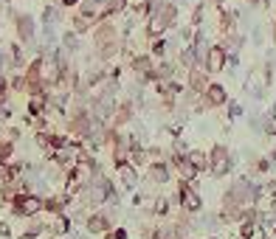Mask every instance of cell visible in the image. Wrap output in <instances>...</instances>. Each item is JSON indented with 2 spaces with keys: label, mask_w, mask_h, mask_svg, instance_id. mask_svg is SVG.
Segmentation results:
<instances>
[{
  "label": "cell",
  "mask_w": 276,
  "mask_h": 239,
  "mask_svg": "<svg viewBox=\"0 0 276 239\" xmlns=\"http://www.w3.org/2000/svg\"><path fill=\"white\" fill-rule=\"evenodd\" d=\"M234 163H237V158H234V155L228 152L223 144H217L214 149H211V155H208V172H211L214 178H223V175H228Z\"/></svg>",
  "instance_id": "6da1fadb"
},
{
  "label": "cell",
  "mask_w": 276,
  "mask_h": 239,
  "mask_svg": "<svg viewBox=\"0 0 276 239\" xmlns=\"http://www.w3.org/2000/svg\"><path fill=\"white\" fill-rule=\"evenodd\" d=\"M121 43V31L116 23H110V17L102 20L99 26L93 28V45H96V51L99 48H107V45H119Z\"/></svg>",
  "instance_id": "7a4b0ae2"
},
{
  "label": "cell",
  "mask_w": 276,
  "mask_h": 239,
  "mask_svg": "<svg viewBox=\"0 0 276 239\" xmlns=\"http://www.w3.org/2000/svg\"><path fill=\"white\" fill-rule=\"evenodd\" d=\"M14 31H17V40L23 45H31L37 40V23H34V17L26 14V11L14 14Z\"/></svg>",
  "instance_id": "3957f363"
},
{
  "label": "cell",
  "mask_w": 276,
  "mask_h": 239,
  "mask_svg": "<svg viewBox=\"0 0 276 239\" xmlns=\"http://www.w3.org/2000/svg\"><path fill=\"white\" fill-rule=\"evenodd\" d=\"M225 62H228V54H225L223 45L220 43L208 45L206 60H203V70H206V73H220V70H225Z\"/></svg>",
  "instance_id": "277c9868"
},
{
  "label": "cell",
  "mask_w": 276,
  "mask_h": 239,
  "mask_svg": "<svg viewBox=\"0 0 276 239\" xmlns=\"http://www.w3.org/2000/svg\"><path fill=\"white\" fill-rule=\"evenodd\" d=\"M11 208H14V214H20V217H34V214L43 211V200L37 194H17L14 200H11Z\"/></svg>",
  "instance_id": "5b68a950"
},
{
  "label": "cell",
  "mask_w": 276,
  "mask_h": 239,
  "mask_svg": "<svg viewBox=\"0 0 276 239\" xmlns=\"http://www.w3.org/2000/svg\"><path fill=\"white\" fill-rule=\"evenodd\" d=\"M178 200H181V205L186 208V211H200V205H203V200H200V194L192 188V183L189 180H183L181 183V194H178Z\"/></svg>",
  "instance_id": "8992f818"
},
{
  "label": "cell",
  "mask_w": 276,
  "mask_h": 239,
  "mask_svg": "<svg viewBox=\"0 0 276 239\" xmlns=\"http://www.w3.org/2000/svg\"><path fill=\"white\" fill-rule=\"evenodd\" d=\"M265 79H262V70L259 68H254L248 73V76H245V93L248 96H254V99H262V96H265Z\"/></svg>",
  "instance_id": "52a82bcc"
},
{
  "label": "cell",
  "mask_w": 276,
  "mask_h": 239,
  "mask_svg": "<svg viewBox=\"0 0 276 239\" xmlns=\"http://www.w3.org/2000/svg\"><path fill=\"white\" fill-rule=\"evenodd\" d=\"M130 68L136 70L138 79L144 82V79H149V73H152V68H155V65H152V57H149V54H138V57H133Z\"/></svg>",
  "instance_id": "ba28073f"
},
{
  "label": "cell",
  "mask_w": 276,
  "mask_h": 239,
  "mask_svg": "<svg viewBox=\"0 0 276 239\" xmlns=\"http://www.w3.org/2000/svg\"><path fill=\"white\" fill-rule=\"evenodd\" d=\"M208 107H220V104H228V93H225L223 85H208L206 93H203Z\"/></svg>",
  "instance_id": "9c48e42d"
},
{
  "label": "cell",
  "mask_w": 276,
  "mask_h": 239,
  "mask_svg": "<svg viewBox=\"0 0 276 239\" xmlns=\"http://www.w3.org/2000/svg\"><path fill=\"white\" fill-rule=\"evenodd\" d=\"M211 85L206 79V70H198V68H192L189 70V90L195 96H200V93H206V87Z\"/></svg>",
  "instance_id": "30bf717a"
},
{
  "label": "cell",
  "mask_w": 276,
  "mask_h": 239,
  "mask_svg": "<svg viewBox=\"0 0 276 239\" xmlns=\"http://www.w3.org/2000/svg\"><path fill=\"white\" fill-rule=\"evenodd\" d=\"M43 26H54L57 28V23H62V6L60 3H48V6H45L43 9Z\"/></svg>",
  "instance_id": "8fae6325"
},
{
  "label": "cell",
  "mask_w": 276,
  "mask_h": 239,
  "mask_svg": "<svg viewBox=\"0 0 276 239\" xmlns=\"http://www.w3.org/2000/svg\"><path fill=\"white\" fill-rule=\"evenodd\" d=\"M107 228H110L107 214H90V217H87V231H90V234H107Z\"/></svg>",
  "instance_id": "7c38bea8"
},
{
  "label": "cell",
  "mask_w": 276,
  "mask_h": 239,
  "mask_svg": "<svg viewBox=\"0 0 276 239\" xmlns=\"http://www.w3.org/2000/svg\"><path fill=\"white\" fill-rule=\"evenodd\" d=\"M116 166H119V178H121V183H124L127 188L136 186V183H138V172H136V166H130L127 161H124V163H116Z\"/></svg>",
  "instance_id": "4fadbf2b"
},
{
  "label": "cell",
  "mask_w": 276,
  "mask_h": 239,
  "mask_svg": "<svg viewBox=\"0 0 276 239\" xmlns=\"http://www.w3.org/2000/svg\"><path fill=\"white\" fill-rule=\"evenodd\" d=\"M147 178L152 180V183H169V169H166V163H149L147 169Z\"/></svg>",
  "instance_id": "5bb4252c"
},
{
  "label": "cell",
  "mask_w": 276,
  "mask_h": 239,
  "mask_svg": "<svg viewBox=\"0 0 276 239\" xmlns=\"http://www.w3.org/2000/svg\"><path fill=\"white\" fill-rule=\"evenodd\" d=\"M60 48H62L65 54H76V51H79V34L73 31V28L62 34V40H60Z\"/></svg>",
  "instance_id": "9a60e30c"
},
{
  "label": "cell",
  "mask_w": 276,
  "mask_h": 239,
  "mask_svg": "<svg viewBox=\"0 0 276 239\" xmlns=\"http://www.w3.org/2000/svg\"><path fill=\"white\" fill-rule=\"evenodd\" d=\"M48 107V99H45L43 90H37V93H31V102H28V110H31V116H40V113Z\"/></svg>",
  "instance_id": "2e32d148"
},
{
  "label": "cell",
  "mask_w": 276,
  "mask_h": 239,
  "mask_svg": "<svg viewBox=\"0 0 276 239\" xmlns=\"http://www.w3.org/2000/svg\"><path fill=\"white\" fill-rule=\"evenodd\" d=\"M186 158H189V163H192V166H195L198 172L208 169V155H206V152H200V149H192Z\"/></svg>",
  "instance_id": "e0dca14e"
},
{
  "label": "cell",
  "mask_w": 276,
  "mask_h": 239,
  "mask_svg": "<svg viewBox=\"0 0 276 239\" xmlns=\"http://www.w3.org/2000/svg\"><path fill=\"white\" fill-rule=\"evenodd\" d=\"M130 119H133V104L130 102H124L121 107H116V119H113L116 124H127Z\"/></svg>",
  "instance_id": "ac0fdd59"
},
{
  "label": "cell",
  "mask_w": 276,
  "mask_h": 239,
  "mask_svg": "<svg viewBox=\"0 0 276 239\" xmlns=\"http://www.w3.org/2000/svg\"><path fill=\"white\" fill-rule=\"evenodd\" d=\"M70 23H73V31H76V34H85V31H90V28H93V23H90L87 17H82V14H73V20H70Z\"/></svg>",
  "instance_id": "d6986e66"
},
{
  "label": "cell",
  "mask_w": 276,
  "mask_h": 239,
  "mask_svg": "<svg viewBox=\"0 0 276 239\" xmlns=\"http://www.w3.org/2000/svg\"><path fill=\"white\" fill-rule=\"evenodd\" d=\"M127 6H130V0H107V17L127 11Z\"/></svg>",
  "instance_id": "ffe728a7"
},
{
  "label": "cell",
  "mask_w": 276,
  "mask_h": 239,
  "mask_svg": "<svg viewBox=\"0 0 276 239\" xmlns=\"http://www.w3.org/2000/svg\"><path fill=\"white\" fill-rule=\"evenodd\" d=\"M152 239H178L175 237V225H158Z\"/></svg>",
  "instance_id": "44dd1931"
},
{
  "label": "cell",
  "mask_w": 276,
  "mask_h": 239,
  "mask_svg": "<svg viewBox=\"0 0 276 239\" xmlns=\"http://www.w3.org/2000/svg\"><path fill=\"white\" fill-rule=\"evenodd\" d=\"M251 40H254V45H259L262 40H265V31H262V26H254V28H251Z\"/></svg>",
  "instance_id": "7402d4cb"
},
{
  "label": "cell",
  "mask_w": 276,
  "mask_h": 239,
  "mask_svg": "<svg viewBox=\"0 0 276 239\" xmlns=\"http://www.w3.org/2000/svg\"><path fill=\"white\" fill-rule=\"evenodd\" d=\"M6 180H11V169L6 166V161H0V183H6Z\"/></svg>",
  "instance_id": "603a6c76"
},
{
  "label": "cell",
  "mask_w": 276,
  "mask_h": 239,
  "mask_svg": "<svg viewBox=\"0 0 276 239\" xmlns=\"http://www.w3.org/2000/svg\"><path fill=\"white\" fill-rule=\"evenodd\" d=\"M228 116H231V119H240V116H242V104L231 102V104H228Z\"/></svg>",
  "instance_id": "cb8c5ba5"
},
{
  "label": "cell",
  "mask_w": 276,
  "mask_h": 239,
  "mask_svg": "<svg viewBox=\"0 0 276 239\" xmlns=\"http://www.w3.org/2000/svg\"><path fill=\"white\" fill-rule=\"evenodd\" d=\"M107 239H130V234L124 228H116V231H110V234H107Z\"/></svg>",
  "instance_id": "d4e9b609"
},
{
  "label": "cell",
  "mask_w": 276,
  "mask_h": 239,
  "mask_svg": "<svg viewBox=\"0 0 276 239\" xmlns=\"http://www.w3.org/2000/svg\"><path fill=\"white\" fill-rule=\"evenodd\" d=\"M11 155V144H0V161H6Z\"/></svg>",
  "instance_id": "484cf974"
},
{
  "label": "cell",
  "mask_w": 276,
  "mask_h": 239,
  "mask_svg": "<svg viewBox=\"0 0 276 239\" xmlns=\"http://www.w3.org/2000/svg\"><path fill=\"white\" fill-rule=\"evenodd\" d=\"M79 3H82V0H60V6H62V9H76Z\"/></svg>",
  "instance_id": "4316f807"
},
{
  "label": "cell",
  "mask_w": 276,
  "mask_h": 239,
  "mask_svg": "<svg viewBox=\"0 0 276 239\" xmlns=\"http://www.w3.org/2000/svg\"><path fill=\"white\" fill-rule=\"evenodd\" d=\"M169 211V203L166 200H158V205H155V214H166Z\"/></svg>",
  "instance_id": "83f0119b"
},
{
  "label": "cell",
  "mask_w": 276,
  "mask_h": 239,
  "mask_svg": "<svg viewBox=\"0 0 276 239\" xmlns=\"http://www.w3.org/2000/svg\"><path fill=\"white\" fill-rule=\"evenodd\" d=\"M11 231H9V225H6V222H0V237H9Z\"/></svg>",
  "instance_id": "f1b7e54d"
},
{
  "label": "cell",
  "mask_w": 276,
  "mask_h": 239,
  "mask_svg": "<svg viewBox=\"0 0 276 239\" xmlns=\"http://www.w3.org/2000/svg\"><path fill=\"white\" fill-rule=\"evenodd\" d=\"M3 99H6V82L0 79V102H3Z\"/></svg>",
  "instance_id": "f546056e"
},
{
  "label": "cell",
  "mask_w": 276,
  "mask_h": 239,
  "mask_svg": "<svg viewBox=\"0 0 276 239\" xmlns=\"http://www.w3.org/2000/svg\"><path fill=\"white\" fill-rule=\"evenodd\" d=\"M268 116H271V119H274V121H276V102H274V104H271V113H268Z\"/></svg>",
  "instance_id": "4dcf8cb0"
},
{
  "label": "cell",
  "mask_w": 276,
  "mask_h": 239,
  "mask_svg": "<svg viewBox=\"0 0 276 239\" xmlns=\"http://www.w3.org/2000/svg\"><path fill=\"white\" fill-rule=\"evenodd\" d=\"M271 40H274V45H276V23L271 26Z\"/></svg>",
  "instance_id": "1f68e13d"
},
{
  "label": "cell",
  "mask_w": 276,
  "mask_h": 239,
  "mask_svg": "<svg viewBox=\"0 0 276 239\" xmlns=\"http://www.w3.org/2000/svg\"><path fill=\"white\" fill-rule=\"evenodd\" d=\"M48 3H60V0H48Z\"/></svg>",
  "instance_id": "d6a6232c"
},
{
  "label": "cell",
  "mask_w": 276,
  "mask_h": 239,
  "mask_svg": "<svg viewBox=\"0 0 276 239\" xmlns=\"http://www.w3.org/2000/svg\"><path fill=\"white\" fill-rule=\"evenodd\" d=\"M274 23H276V20H274Z\"/></svg>",
  "instance_id": "836d02e7"
}]
</instances>
